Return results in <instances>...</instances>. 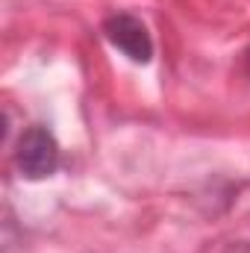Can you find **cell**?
<instances>
[{"label":"cell","instance_id":"2","mask_svg":"<svg viewBox=\"0 0 250 253\" xmlns=\"http://www.w3.org/2000/svg\"><path fill=\"white\" fill-rule=\"evenodd\" d=\"M103 36L109 39L112 47H118L126 59L135 65H147L153 59V39L144 27V21H138L129 12H115L103 21Z\"/></svg>","mask_w":250,"mask_h":253},{"label":"cell","instance_id":"3","mask_svg":"<svg viewBox=\"0 0 250 253\" xmlns=\"http://www.w3.org/2000/svg\"><path fill=\"white\" fill-rule=\"evenodd\" d=\"M227 253H250V245H245V242H239V245H230V248H227Z\"/></svg>","mask_w":250,"mask_h":253},{"label":"cell","instance_id":"1","mask_svg":"<svg viewBox=\"0 0 250 253\" xmlns=\"http://www.w3.org/2000/svg\"><path fill=\"white\" fill-rule=\"evenodd\" d=\"M15 165L27 180L53 177L59 168V141L56 135L42 124L27 126L15 144Z\"/></svg>","mask_w":250,"mask_h":253},{"label":"cell","instance_id":"4","mask_svg":"<svg viewBox=\"0 0 250 253\" xmlns=\"http://www.w3.org/2000/svg\"><path fill=\"white\" fill-rule=\"evenodd\" d=\"M245 71H248V77H250V50L245 53Z\"/></svg>","mask_w":250,"mask_h":253}]
</instances>
